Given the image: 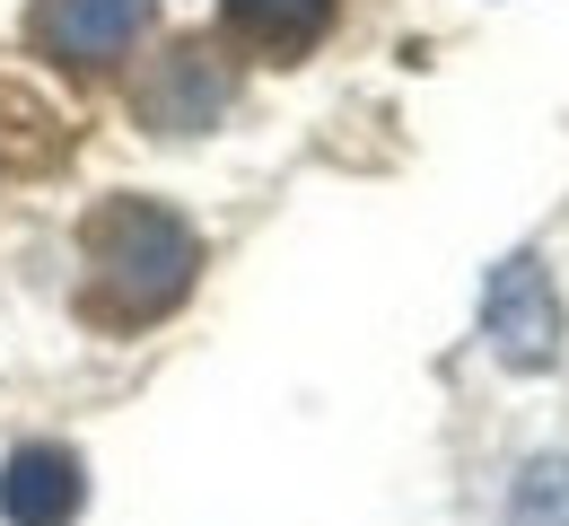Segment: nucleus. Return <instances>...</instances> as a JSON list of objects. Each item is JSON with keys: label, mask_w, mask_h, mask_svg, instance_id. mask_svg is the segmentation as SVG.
Returning a JSON list of instances; mask_svg holds the SVG:
<instances>
[{"label": "nucleus", "mask_w": 569, "mask_h": 526, "mask_svg": "<svg viewBox=\"0 0 569 526\" xmlns=\"http://www.w3.org/2000/svg\"><path fill=\"white\" fill-rule=\"evenodd\" d=\"M79 264H88V316L106 325H158L167 307H184L202 272V237L176 220L167 202L114 193L79 220Z\"/></svg>", "instance_id": "nucleus-1"}, {"label": "nucleus", "mask_w": 569, "mask_h": 526, "mask_svg": "<svg viewBox=\"0 0 569 526\" xmlns=\"http://www.w3.org/2000/svg\"><path fill=\"white\" fill-rule=\"evenodd\" d=\"M482 334L508 369H552L561 360V290L535 255H508L482 290Z\"/></svg>", "instance_id": "nucleus-2"}, {"label": "nucleus", "mask_w": 569, "mask_h": 526, "mask_svg": "<svg viewBox=\"0 0 569 526\" xmlns=\"http://www.w3.org/2000/svg\"><path fill=\"white\" fill-rule=\"evenodd\" d=\"M149 18H158V0H36V44L62 71H97L141 44Z\"/></svg>", "instance_id": "nucleus-3"}, {"label": "nucleus", "mask_w": 569, "mask_h": 526, "mask_svg": "<svg viewBox=\"0 0 569 526\" xmlns=\"http://www.w3.org/2000/svg\"><path fill=\"white\" fill-rule=\"evenodd\" d=\"M219 106H228V71H219L211 44H176L141 79V123L149 132H202V123H219Z\"/></svg>", "instance_id": "nucleus-4"}, {"label": "nucleus", "mask_w": 569, "mask_h": 526, "mask_svg": "<svg viewBox=\"0 0 569 526\" xmlns=\"http://www.w3.org/2000/svg\"><path fill=\"white\" fill-rule=\"evenodd\" d=\"M88 500V474L71 448H18L0 465V518L9 526H71Z\"/></svg>", "instance_id": "nucleus-5"}, {"label": "nucleus", "mask_w": 569, "mask_h": 526, "mask_svg": "<svg viewBox=\"0 0 569 526\" xmlns=\"http://www.w3.org/2000/svg\"><path fill=\"white\" fill-rule=\"evenodd\" d=\"M228 9V27L254 44V53H272V62H298L325 27H333V0H219Z\"/></svg>", "instance_id": "nucleus-6"}, {"label": "nucleus", "mask_w": 569, "mask_h": 526, "mask_svg": "<svg viewBox=\"0 0 569 526\" xmlns=\"http://www.w3.org/2000/svg\"><path fill=\"white\" fill-rule=\"evenodd\" d=\"M508 526H569V456H535L508 492Z\"/></svg>", "instance_id": "nucleus-7"}]
</instances>
